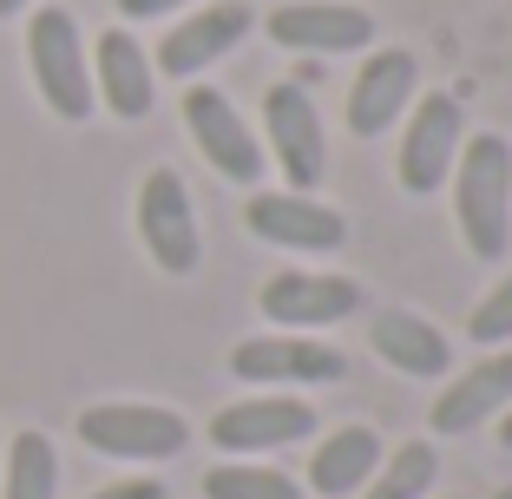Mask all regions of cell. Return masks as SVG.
<instances>
[{
	"mask_svg": "<svg viewBox=\"0 0 512 499\" xmlns=\"http://www.w3.org/2000/svg\"><path fill=\"white\" fill-rule=\"evenodd\" d=\"M151 92H158L151 53L125 27H106L99 40H92V99H106L112 119H145Z\"/></svg>",
	"mask_w": 512,
	"mask_h": 499,
	"instance_id": "cell-16",
	"label": "cell"
},
{
	"mask_svg": "<svg viewBox=\"0 0 512 499\" xmlns=\"http://www.w3.org/2000/svg\"><path fill=\"white\" fill-rule=\"evenodd\" d=\"M447 499H467V493H447Z\"/></svg>",
	"mask_w": 512,
	"mask_h": 499,
	"instance_id": "cell-28",
	"label": "cell"
},
{
	"mask_svg": "<svg viewBox=\"0 0 512 499\" xmlns=\"http://www.w3.org/2000/svg\"><path fill=\"white\" fill-rule=\"evenodd\" d=\"M322 414L289 388H256L243 401L211 414V447L224 460H263V454H283V447H302L316 440Z\"/></svg>",
	"mask_w": 512,
	"mask_h": 499,
	"instance_id": "cell-2",
	"label": "cell"
},
{
	"mask_svg": "<svg viewBox=\"0 0 512 499\" xmlns=\"http://www.w3.org/2000/svg\"><path fill=\"white\" fill-rule=\"evenodd\" d=\"M79 440L106 460H171L191 447V421L158 401H99L79 414Z\"/></svg>",
	"mask_w": 512,
	"mask_h": 499,
	"instance_id": "cell-6",
	"label": "cell"
},
{
	"mask_svg": "<svg viewBox=\"0 0 512 499\" xmlns=\"http://www.w3.org/2000/svg\"><path fill=\"white\" fill-rule=\"evenodd\" d=\"M204 499H309L296 473L263 467V460H224L204 473Z\"/></svg>",
	"mask_w": 512,
	"mask_h": 499,
	"instance_id": "cell-21",
	"label": "cell"
},
{
	"mask_svg": "<svg viewBox=\"0 0 512 499\" xmlns=\"http://www.w3.org/2000/svg\"><path fill=\"white\" fill-rule=\"evenodd\" d=\"M256 27V7L250 0H204L197 14H184L178 27L158 40V60H151V73H165V79H184L191 86L197 73H211L217 60H224L230 46H243Z\"/></svg>",
	"mask_w": 512,
	"mask_h": 499,
	"instance_id": "cell-15",
	"label": "cell"
},
{
	"mask_svg": "<svg viewBox=\"0 0 512 499\" xmlns=\"http://www.w3.org/2000/svg\"><path fill=\"white\" fill-rule=\"evenodd\" d=\"M453 224L467 257L499 263L512 243V138L506 132H467L453 158Z\"/></svg>",
	"mask_w": 512,
	"mask_h": 499,
	"instance_id": "cell-1",
	"label": "cell"
},
{
	"mask_svg": "<svg viewBox=\"0 0 512 499\" xmlns=\"http://www.w3.org/2000/svg\"><path fill=\"white\" fill-rule=\"evenodd\" d=\"M27 66H33V86H40L46 112L66 125L92 119V60H86V40H79V20L66 7H40L27 20Z\"/></svg>",
	"mask_w": 512,
	"mask_h": 499,
	"instance_id": "cell-4",
	"label": "cell"
},
{
	"mask_svg": "<svg viewBox=\"0 0 512 499\" xmlns=\"http://www.w3.org/2000/svg\"><path fill=\"white\" fill-rule=\"evenodd\" d=\"M184 132H191L197 152L211 158L217 178H230V184H256V178H263V165H270V158H263V138L243 125L237 99L217 92V86H204V79L184 86Z\"/></svg>",
	"mask_w": 512,
	"mask_h": 499,
	"instance_id": "cell-10",
	"label": "cell"
},
{
	"mask_svg": "<svg viewBox=\"0 0 512 499\" xmlns=\"http://www.w3.org/2000/svg\"><path fill=\"white\" fill-rule=\"evenodd\" d=\"M434 480H440V447L434 440H401L394 454H381L375 480L355 499H434Z\"/></svg>",
	"mask_w": 512,
	"mask_h": 499,
	"instance_id": "cell-19",
	"label": "cell"
},
{
	"mask_svg": "<svg viewBox=\"0 0 512 499\" xmlns=\"http://www.w3.org/2000/svg\"><path fill=\"white\" fill-rule=\"evenodd\" d=\"M256 309L283 335H316V329H335V322H348L362 309V283L335 276V270H276L270 283L256 289Z\"/></svg>",
	"mask_w": 512,
	"mask_h": 499,
	"instance_id": "cell-13",
	"label": "cell"
},
{
	"mask_svg": "<svg viewBox=\"0 0 512 499\" xmlns=\"http://www.w3.org/2000/svg\"><path fill=\"white\" fill-rule=\"evenodd\" d=\"M178 7H191V0H119L125 20H158V14H178Z\"/></svg>",
	"mask_w": 512,
	"mask_h": 499,
	"instance_id": "cell-24",
	"label": "cell"
},
{
	"mask_svg": "<svg viewBox=\"0 0 512 499\" xmlns=\"http://www.w3.org/2000/svg\"><path fill=\"white\" fill-rule=\"evenodd\" d=\"M86 499H165V480H112V486H99V493H86Z\"/></svg>",
	"mask_w": 512,
	"mask_h": 499,
	"instance_id": "cell-23",
	"label": "cell"
},
{
	"mask_svg": "<svg viewBox=\"0 0 512 499\" xmlns=\"http://www.w3.org/2000/svg\"><path fill=\"white\" fill-rule=\"evenodd\" d=\"M467 342H480V348H512V270L499 276L493 289H486L480 303H473Z\"/></svg>",
	"mask_w": 512,
	"mask_h": 499,
	"instance_id": "cell-22",
	"label": "cell"
},
{
	"mask_svg": "<svg viewBox=\"0 0 512 499\" xmlns=\"http://www.w3.org/2000/svg\"><path fill=\"white\" fill-rule=\"evenodd\" d=\"M138 243H145V257L158 263L165 276H191L197 257H204V237H197V204L184 191L178 171H145L138 184Z\"/></svg>",
	"mask_w": 512,
	"mask_h": 499,
	"instance_id": "cell-12",
	"label": "cell"
},
{
	"mask_svg": "<svg viewBox=\"0 0 512 499\" xmlns=\"http://www.w3.org/2000/svg\"><path fill=\"white\" fill-rule=\"evenodd\" d=\"M368 342H375V355L407 381H447L453 375L447 329H434V322L414 316V309H381V316L368 322Z\"/></svg>",
	"mask_w": 512,
	"mask_h": 499,
	"instance_id": "cell-17",
	"label": "cell"
},
{
	"mask_svg": "<svg viewBox=\"0 0 512 499\" xmlns=\"http://www.w3.org/2000/svg\"><path fill=\"white\" fill-rule=\"evenodd\" d=\"M460 145H467V106L453 92H421L401 119V138H394V178H401V191L407 197L447 191Z\"/></svg>",
	"mask_w": 512,
	"mask_h": 499,
	"instance_id": "cell-3",
	"label": "cell"
},
{
	"mask_svg": "<svg viewBox=\"0 0 512 499\" xmlns=\"http://www.w3.org/2000/svg\"><path fill=\"white\" fill-rule=\"evenodd\" d=\"M243 224L256 243L296 250V257H329L348 243V217L335 204H322L316 191H256L243 204Z\"/></svg>",
	"mask_w": 512,
	"mask_h": 499,
	"instance_id": "cell-14",
	"label": "cell"
},
{
	"mask_svg": "<svg viewBox=\"0 0 512 499\" xmlns=\"http://www.w3.org/2000/svg\"><path fill=\"white\" fill-rule=\"evenodd\" d=\"M381 454H388V447H381L375 427H362V421L335 427V434H322V440H316V454H309V473H302V493H316V499H355L368 480H375Z\"/></svg>",
	"mask_w": 512,
	"mask_h": 499,
	"instance_id": "cell-18",
	"label": "cell"
},
{
	"mask_svg": "<svg viewBox=\"0 0 512 499\" xmlns=\"http://www.w3.org/2000/svg\"><path fill=\"white\" fill-rule=\"evenodd\" d=\"M20 7H33V0H0V20H7V14H20Z\"/></svg>",
	"mask_w": 512,
	"mask_h": 499,
	"instance_id": "cell-26",
	"label": "cell"
},
{
	"mask_svg": "<svg viewBox=\"0 0 512 499\" xmlns=\"http://www.w3.org/2000/svg\"><path fill=\"white\" fill-rule=\"evenodd\" d=\"M499 440H506V447H512V408L499 414Z\"/></svg>",
	"mask_w": 512,
	"mask_h": 499,
	"instance_id": "cell-25",
	"label": "cell"
},
{
	"mask_svg": "<svg viewBox=\"0 0 512 499\" xmlns=\"http://www.w3.org/2000/svg\"><path fill=\"white\" fill-rule=\"evenodd\" d=\"M0 499H60V454H53V440L40 427L7 440V486Z\"/></svg>",
	"mask_w": 512,
	"mask_h": 499,
	"instance_id": "cell-20",
	"label": "cell"
},
{
	"mask_svg": "<svg viewBox=\"0 0 512 499\" xmlns=\"http://www.w3.org/2000/svg\"><path fill=\"white\" fill-rule=\"evenodd\" d=\"M283 53H309V60H335V53H368L375 46V14L355 0H283L263 14Z\"/></svg>",
	"mask_w": 512,
	"mask_h": 499,
	"instance_id": "cell-11",
	"label": "cell"
},
{
	"mask_svg": "<svg viewBox=\"0 0 512 499\" xmlns=\"http://www.w3.org/2000/svg\"><path fill=\"white\" fill-rule=\"evenodd\" d=\"M506 408H512V348H480V362H460L440 381L427 427H434V440H467Z\"/></svg>",
	"mask_w": 512,
	"mask_h": 499,
	"instance_id": "cell-9",
	"label": "cell"
},
{
	"mask_svg": "<svg viewBox=\"0 0 512 499\" xmlns=\"http://www.w3.org/2000/svg\"><path fill=\"white\" fill-rule=\"evenodd\" d=\"M421 99V60L407 46H368L355 79H348V99H342V119L355 138H381L407 119V106Z\"/></svg>",
	"mask_w": 512,
	"mask_h": 499,
	"instance_id": "cell-8",
	"label": "cell"
},
{
	"mask_svg": "<svg viewBox=\"0 0 512 499\" xmlns=\"http://www.w3.org/2000/svg\"><path fill=\"white\" fill-rule=\"evenodd\" d=\"M230 375L250 381V388H335L348 381V355L316 335H250V342L230 348Z\"/></svg>",
	"mask_w": 512,
	"mask_h": 499,
	"instance_id": "cell-7",
	"label": "cell"
},
{
	"mask_svg": "<svg viewBox=\"0 0 512 499\" xmlns=\"http://www.w3.org/2000/svg\"><path fill=\"white\" fill-rule=\"evenodd\" d=\"M493 499H512V486H499V493H493Z\"/></svg>",
	"mask_w": 512,
	"mask_h": 499,
	"instance_id": "cell-27",
	"label": "cell"
},
{
	"mask_svg": "<svg viewBox=\"0 0 512 499\" xmlns=\"http://www.w3.org/2000/svg\"><path fill=\"white\" fill-rule=\"evenodd\" d=\"M263 158L289 178V191H316L329 178V132L296 79H276L263 92Z\"/></svg>",
	"mask_w": 512,
	"mask_h": 499,
	"instance_id": "cell-5",
	"label": "cell"
}]
</instances>
